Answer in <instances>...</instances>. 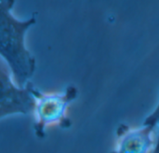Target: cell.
Instances as JSON below:
<instances>
[{
  "instance_id": "cell-2",
  "label": "cell",
  "mask_w": 159,
  "mask_h": 153,
  "mask_svg": "<svg viewBox=\"0 0 159 153\" xmlns=\"http://www.w3.org/2000/svg\"><path fill=\"white\" fill-rule=\"evenodd\" d=\"M33 93L31 84H28L26 89H16L7 76L4 63H1V119L14 114L32 112L36 107Z\"/></svg>"
},
{
  "instance_id": "cell-1",
  "label": "cell",
  "mask_w": 159,
  "mask_h": 153,
  "mask_svg": "<svg viewBox=\"0 0 159 153\" xmlns=\"http://www.w3.org/2000/svg\"><path fill=\"white\" fill-rule=\"evenodd\" d=\"M15 0H1V55L8 65L15 79L22 88L32 77L35 61L26 50L24 36L30 26L35 22L34 17L19 21L11 14Z\"/></svg>"
},
{
  "instance_id": "cell-3",
  "label": "cell",
  "mask_w": 159,
  "mask_h": 153,
  "mask_svg": "<svg viewBox=\"0 0 159 153\" xmlns=\"http://www.w3.org/2000/svg\"><path fill=\"white\" fill-rule=\"evenodd\" d=\"M144 128L135 131L134 133L129 134L127 136L117 151L114 153H150L152 140L151 133L155 128L156 124L150 122H144Z\"/></svg>"
}]
</instances>
